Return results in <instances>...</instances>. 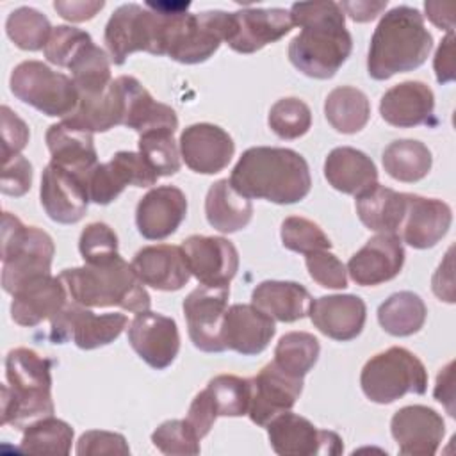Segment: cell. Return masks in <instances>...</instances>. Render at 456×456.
Masks as SVG:
<instances>
[{
    "label": "cell",
    "instance_id": "cell-1",
    "mask_svg": "<svg viewBox=\"0 0 456 456\" xmlns=\"http://www.w3.org/2000/svg\"><path fill=\"white\" fill-rule=\"evenodd\" d=\"M289 12L292 25L301 28L289 45V61L310 78H331L353 50L340 4L296 2Z\"/></svg>",
    "mask_w": 456,
    "mask_h": 456
},
{
    "label": "cell",
    "instance_id": "cell-2",
    "mask_svg": "<svg viewBox=\"0 0 456 456\" xmlns=\"http://www.w3.org/2000/svg\"><path fill=\"white\" fill-rule=\"evenodd\" d=\"M230 183L246 198L278 205L301 201L312 187L310 169L303 155L290 148H248L230 175Z\"/></svg>",
    "mask_w": 456,
    "mask_h": 456
},
{
    "label": "cell",
    "instance_id": "cell-3",
    "mask_svg": "<svg viewBox=\"0 0 456 456\" xmlns=\"http://www.w3.org/2000/svg\"><path fill=\"white\" fill-rule=\"evenodd\" d=\"M433 48V37L420 11L397 5L385 12L374 28L367 53V71L374 80L422 66Z\"/></svg>",
    "mask_w": 456,
    "mask_h": 456
},
{
    "label": "cell",
    "instance_id": "cell-4",
    "mask_svg": "<svg viewBox=\"0 0 456 456\" xmlns=\"http://www.w3.org/2000/svg\"><path fill=\"white\" fill-rule=\"evenodd\" d=\"M62 280L71 301L87 308L119 306L128 312L150 310L151 297L135 274L132 264L119 255L103 264H84L64 269Z\"/></svg>",
    "mask_w": 456,
    "mask_h": 456
},
{
    "label": "cell",
    "instance_id": "cell-5",
    "mask_svg": "<svg viewBox=\"0 0 456 456\" xmlns=\"http://www.w3.org/2000/svg\"><path fill=\"white\" fill-rule=\"evenodd\" d=\"M52 360L28 347L11 349L5 356L7 383L2 387V424L25 429L53 415Z\"/></svg>",
    "mask_w": 456,
    "mask_h": 456
},
{
    "label": "cell",
    "instance_id": "cell-6",
    "mask_svg": "<svg viewBox=\"0 0 456 456\" xmlns=\"http://www.w3.org/2000/svg\"><path fill=\"white\" fill-rule=\"evenodd\" d=\"M189 2H146L144 5H119L109 18L103 36L110 61L121 66L134 52L166 55L173 18L178 12L189 11Z\"/></svg>",
    "mask_w": 456,
    "mask_h": 456
},
{
    "label": "cell",
    "instance_id": "cell-7",
    "mask_svg": "<svg viewBox=\"0 0 456 456\" xmlns=\"http://www.w3.org/2000/svg\"><path fill=\"white\" fill-rule=\"evenodd\" d=\"M55 246L52 237L37 228L25 226L11 212L2 219V287L14 294L28 280L50 274Z\"/></svg>",
    "mask_w": 456,
    "mask_h": 456
},
{
    "label": "cell",
    "instance_id": "cell-8",
    "mask_svg": "<svg viewBox=\"0 0 456 456\" xmlns=\"http://www.w3.org/2000/svg\"><path fill=\"white\" fill-rule=\"evenodd\" d=\"M360 385L372 403L390 404L406 394H426L428 370L411 351L394 346L367 360Z\"/></svg>",
    "mask_w": 456,
    "mask_h": 456
},
{
    "label": "cell",
    "instance_id": "cell-9",
    "mask_svg": "<svg viewBox=\"0 0 456 456\" xmlns=\"http://www.w3.org/2000/svg\"><path fill=\"white\" fill-rule=\"evenodd\" d=\"M11 93L50 118H68L78 105L75 82L41 61L20 62L9 78Z\"/></svg>",
    "mask_w": 456,
    "mask_h": 456
},
{
    "label": "cell",
    "instance_id": "cell-10",
    "mask_svg": "<svg viewBox=\"0 0 456 456\" xmlns=\"http://www.w3.org/2000/svg\"><path fill=\"white\" fill-rule=\"evenodd\" d=\"M232 27L233 14L226 11L180 12L171 23L166 55L182 64L205 62L228 41Z\"/></svg>",
    "mask_w": 456,
    "mask_h": 456
},
{
    "label": "cell",
    "instance_id": "cell-11",
    "mask_svg": "<svg viewBox=\"0 0 456 456\" xmlns=\"http://www.w3.org/2000/svg\"><path fill=\"white\" fill-rule=\"evenodd\" d=\"M125 314L96 315L87 306L68 301L66 306L50 319V340L53 344L75 342L80 349H96L114 342L126 328Z\"/></svg>",
    "mask_w": 456,
    "mask_h": 456
},
{
    "label": "cell",
    "instance_id": "cell-12",
    "mask_svg": "<svg viewBox=\"0 0 456 456\" xmlns=\"http://www.w3.org/2000/svg\"><path fill=\"white\" fill-rule=\"evenodd\" d=\"M265 428L269 444L280 456H335L344 451V442L335 431L317 429L297 413L283 411Z\"/></svg>",
    "mask_w": 456,
    "mask_h": 456
},
{
    "label": "cell",
    "instance_id": "cell-13",
    "mask_svg": "<svg viewBox=\"0 0 456 456\" xmlns=\"http://www.w3.org/2000/svg\"><path fill=\"white\" fill-rule=\"evenodd\" d=\"M230 287L200 285L183 299V315L187 321L189 338L200 351L221 353L223 319L228 308Z\"/></svg>",
    "mask_w": 456,
    "mask_h": 456
},
{
    "label": "cell",
    "instance_id": "cell-14",
    "mask_svg": "<svg viewBox=\"0 0 456 456\" xmlns=\"http://www.w3.org/2000/svg\"><path fill=\"white\" fill-rule=\"evenodd\" d=\"M159 175L135 151H118L109 162L96 164L86 178L89 200L96 205L112 203L126 185L150 187Z\"/></svg>",
    "mask_w": 456,
    "mask_h": 456
},
{
    "label": "cell",
    "instance_id": "cell-15",
    "mask_svg": "<svg viewBox=\"0 0 456 456\" xmlns=\"http://www.w3.org/2000/svg\"><path fill=\"white\" fill-rule=\"evenodd\" d=\"M251 381L248 415L251 422L265 428L274 417L289 411L303 392V378L285 372L274 360L264 365Z\"/></svg>",
    "mask_w": 456,
    "mask_h": 456
},
{
    "label": "cell",
    "instance_id": "cell-16",
    "mask_svg": "<svg viewBox=\"0 0 456 456\" xmlns=\"http://www.w3.org/2000/svg\"><path fill=\"white\" fill-rule=\"evenodd\" d=\"M191 274L207 287H230L239 269L237 248L224 237L191 235L182 242Z\"/></svg>",
    "mask_w": 456,
    "mask_h": 456
},
{
    "label": "cell",
    "instance_id": "cell-17",
    "mask_svg": "<svg viewBox=\"0 0 456 456\" xmlns=\"http://www.w3.org/2000/svg\"><path fill=\"white\" fill-rule=\"evenodd\" d=\"M128 342L157 370L169 367L180 351V333L175 319L151 310L135 314L128 326Z\"/></svg>",
    "mask_w": 456,
    "mask_h": 456
},
{
    "label": "cell",
    "instance_id": "cell-18",
    "mask_svg": "<svg viewBox=\"0 0 456 456\" xmlns=\"http://www.w3.org/2000/svg\"><path fill=\"white\" fill-rule=\"evenodd\" d=\"M390 433L404 456H433L445 435L438 411L424 404L399 408L390 420Z\"/></svg>",
    "mask_w": 456,
    "mask_h": 456
},
{
    "label": "cell",
    "instance_id": "cell-19",
    "mask_svg": "<svg viewBox=\"0 0 456 456\" xmlns=\"http://www.w3.org/2000/svg\"><path fill=\"white\" fill-rule=\"evenodd\" d=\"M233 14V27L226 45L239 53H253L276 43L292 30L290 12L281 7H246Z\"/></svg>",
    "mask_w": 456,
    "mask_h": 456
},
{
    "label": "cell",
    "instance_id": "cell-20",
    "mask_svg": "<svg viewBox=\"0 0 456 456\" xmlns=\"http://www.w3.org/2000/svg\"><path fill=\"white\" fill-rule=\"evenodd\" d=\"M404 264L403 240L395 233L370 237L347 262V273L356 285L372 287L394 280Z\"/></svg>",
    "mask_w": 456,
    "mask_h": 456
},
{
    "label": "cell",
    "instance_id": "cell-21",
    "mask_svg": "<svg viewBox=\"0 0 456 456\" xmlns=\"http://www.w3.org/2000/svg\"><path fill=\"white\" fill-rule=\"evenodd\" d=\"M178 144L185 166L201 175L223 171L235 153L230 134L212 123L189 125L182 132Z\"/></svg>",
    "mask_w": 456,
    "mask_h": 456
},
{
    "label": "cell",
    "instance_id": "cell-22",
    "mask_svg": "<svg viewBox=\"0 0 456 456\" xmlns=\"http://www.w3.org/2000/svg\"><path fill=\"white\" fill-rule=\"evenodd\" d=\"M39 198L48 217L61 224L78 223L91 201L86 180L52 162L43 171Z\"/></svg>",
    "mask_w": 456,
    "mask_h": 456
},
{
    "label": "cell",
    "instance_id": "cell-23",
    "mask_svg": "<svg viewBox=\"0 0 456 456\" xmlns=\"http://www.w3.org/2000/svg\"><path fill=\"white\" fill-rule=\"evenodd\" d=\"M185 216V194L175 185H159L139 200L135 208V224L144 239L162 240L178 230Z\"/></svg>",
    "mask_w": 456,
    "mask_h": 456
},
{
    "label": "cell",
    "instance_id": "cell-24",
    "mask_svg": "<svg viewBox=\"0 0 456 456\" xmlns=\"http://www.w3.org/2000/svg\"><path fill=\"white\" fill-rule=\"evenodd\" d=\"M68 297V290L59 276H36L14 290L11 317L20 326H37L59 314L66 306Z\"/></svg>",
    "mask_w": 456,
    "mask_h": 456
},
{
    "label": "cell",
    "instance_id": "cell-25",
    "mask_svg": "<svg viewBox=\"0 0 456 456\" xmlns=\"http://www.w3.org/2000/svg\"><path fill=\"white\" fill-rule=\"evenodd\" d=\"M312 324L326 337L347 342L356 338L367 319L365 301L354 294H333L312 299L308 310Z\"/></svg>",
    "mask_w": 456,
    "mask_h": 456
},
{
    "label": "cell",
    "instance_id": "cell-26",
    "mask_svg": "<svg viewBox=\"0 0 456 456\" xmlns=\"http://www.w3.org/2000/svg\"><path fill=\"white\" fill-rule=\"evenodd\" d=\"M276 333L273 317L251 305H232L223 319V344L239 354L262 353Z\"/></svg>",
    "mask_w": 456,
    "mask_h": 456
},
{
    "label": "cell",
    "instance_id": "cell-27",
    "mask_svg": "<svg viewBox=\"0 0 456 456\" xmlns=\"http://www.w3.org/2000/svg\"><path fill=\"white\" fill-rule=\"evenodd\" d=\"M451 207L436 198L408 194L406 214L401 224L403 240L415 249L433 248L449 232Z\"/></svg>",
    "mask_w": 456,
    "mask_h": 456
},
{
    "label": "cell",
    "instance_id": "cell-28",
    "mask_svg": "<svg viewBox=\"0 0 456 456\" xmlns=\"http://www.w3.org/2000/svg\"><path fill=\"white\" fill-rule=\"evenodd\" d=\"M139 280L155 290H180L191 278L185 255L180 246H144L132 258Z\"/></svg>",
    "mask_w": 456,
    "mask_h": 456
},
{
    "label": "cell",
    "instance_id": "cell-29",
    "mask_svg": "<svg viewBox=\"0 0 456 456\" xmlns=\"http://www.w3.org/2000/svg\"><path fill=\"white\" fill-rule=\"evenodd\" d=\"M125 103L123 77H118L98 94H80L77 109L61 123L89 134L107 132L116 125H123Z\"/></svg>",
    "mask_w": 456,
    "mask_h": 456
},
{
    "label": "cell",
    "instance_id": "cell-30",
    "mask_svg": "<svg viewBox=\"0 0 456 456\" xmlns=\"http://www.w3.org/2000/svg\"><path fill=\"white\" fill-rule=\"evenodd\" d=\"M435 94L419 80H406L390 87L379 102L381 118L397 128L428 125L433 119Z\"/></svg>",
    "mask_w": 456,
    "mask_h": 456
},
{
    "label": "cell",
    "instance_id": "cell-31",
    "mask_svg": "<svg viewBox=\"0 0 456 456\" xmlns=\"http://www.w3.org/2000/svg\"><path fill=\"white\" fill-rule=\"evenodd\" d=\"M45 139L52 155L50 162L84 180L98 164L93 134L89 132L71 128L64 123H55L48 126Z\"/></svg>",
    "mask_w": 456,
    "mask_h": 456
},
{
    "label": "cell",
    "instance_id": "cell-32",
    "mask_svg": "<svg viewBox=\"0 0 456 456\" xmlns=\"http://www.w3.org/2000/svg\"><path fill=\"white\" fill-rule=\"evenodd\" d=\"M125 84V119L123 125L135 130L139 135L151 130H167L173 132L178 128L176 112L157 100L148 93L142 84L130 77L121 75Z\"/></svg>",
    "mask_w": 456,
    "mask_h": 456
},
{
    "label": "cell",
    "instance_id": "cell-33",
    "mask_svg": "<svg viewBox=\"0 0 456 456\" xmlns=\"http://www.w3.org/2000/svg\"><path fill=\"white\" fill-rule=\"evenodd\" d=\"M324 176L333 189L353 196L378 183L376 164L363 151L351 146H338L328 153Z\"/></svg>",
    "mask_w": 456,
    "mask_h": 456
},
{
    "label": "cell",
    "instance_id": "cell-34",
    "mask_svg": "<svg viewBox=\"0 0 456 456\" xmlns=\"http://www.w3.org/2000/svg\"><path fill=\"white\" fill-rule=\"evenodd\" d=\"M408 205V194L374 183L356 196V214L372 232L395 233L401 230Z\"/></svg>",
    "mask_w": 456,
    "mask_h": 456
},
{
    "label": "cell",
    "instance_id": "cell-35",
    "mask_svg": "<svg viewBox=\"0 0 456 456\" xmlns=\"http://www.w3.org/2000/svg\"><path fill=\"white\" fill-rule=\"evenodd\" d=\"M251 301L269 317L280 322H294L308 315L312 296L296 281L265 280L253 289Z\"/></svg>",
    "mask_w": 456,
    "mask_h": 456
},
{
    "label": "cell",
    "instance_id": "cell-36",
    "mask_svg": "<svg viewBox=\"0 0 456 456\" xmlns=\"http://www.w3.org/2000/svg\"><path fill=\"white\" fill-rule=\"evenodd\" d=\"M205 216L212 228L221 233H233L246 228L253 216V203L233 189L228 178L210 185L205 198Z\"/></svg>",
    "mask_w": 456,
    "mask_h": 456
},
{
    "label": "cell",
    "instance_id": "cell-37",
    "mask_svg": "<svg viewBox=\"0 0 456 456\" xmlns=\"http://www.w3.org/2000/svg\"><path fill=\"white\" fill-rule=\"evenodd\" d=\"M324 114L337 132L356 134L370 118V102L363 91L353 86H340L328 93Z\"/></svg>",
    "mask_w": 456,
    "mask_h": 456
},
{
    "label": "cell",
    "instance_id": "cell-38",
    "mask_svg": "<svg viewBox=\"0 0 456 456\" xmlns=\"http://www.w3.org/2000/svg\"><path fill=\"white\" fill-rule=\"evenodd\" d=\"M428 308L422 297L410 290H401L385 299L378 308V322L394 337H410L426 322Z\"/></svg>",
    "mask_w": 456,
    "mask_h": 456
},
{
    "label": "cell",
    "instance_id": "cell-39",
    "mask_svg": "<svg viewBox=\"0 0 456 456\" xmlns=\"http://www.w3.org/2000/svg\"><path fill=\"white\" fill-rule=\"evenodd\" d=\"M383 167L394 180L413 183L422 180L433 164L429 148L413 139H397L390 142L383 151Z\"/></svg>",
    "mask_w": 456,
    "mask_h": 456
},
{
    "label": "cell",
    "instance_id": "cell-40",
    "mask_svg": "<svg viewBox=\"0 0 456 456\" xmlns=\"http://www.w3.org/2000/svg\"><path fill=\"white\" fill-rule=\"evenodd\" d=\"M68 69L71 71V80L80 94H98L112 82L109 55L93 41L78 50Z\"/></svg>",
    "mask_w": 456,
    "mask_h": 456
},
{
    "label": "cell",
    "instance_id": "cell-41",
    "mask_svg": "<svg viewBox=\"0 0 456 456\" xmlns=\"http://www.w3.org/2000/svg\"><path fill=\"white\" fill-rule=\"evenodd\" d=\"M73 428L53 415L39 419L23 429L20 449L30 454H69Z\"/></svg>",
    "mask_w": 456,
    "mask_h": 456
},
{
    "label": "cell",
    "instance_id": "cell-42",
    "mask_svg": "<svg viewBox=\"0 0 456 456\" xmlns=\"http://www.w3.org/2000/svg\"><path fill=\"white\" fill-rule=\"evenodd\" d=\"M319 340L306 331L285 333L274 347V362L289 374L303 378L317 363Z\"/></svg>",
    "mask_w": 456,
    "mask_h": 456
},
{
    "label": "cell",
    "instance_id": "cell-43",
    "mask_svg": "<svg viewBox=\"0 0 456 456\" xmlns=\"http://www.w3.org/2000/svg\"><path fill=\"white\" fill-rule=\"evenodd\" d=\"M205 392L217 417H242L251 399V381L233 374H219L208 381Z\"/></svg>",
    "mask_w": 456,
    "mask_h": 456
},
{
    "label": "cell",
    "instance_id": "cell-44",
    "mask_svg": "<svg viewBox=\"0 0 456 456\" xmlns=\"http://www.w3.org/2000/svg\"><path fill=\"white\" fill-rule=\"evenodd\" d=\"M52 25L45 14L34 7L14 9L5 21V32L9 39L21 50L36 52L46 46L52 34Z\"/></svg>",
    "mask_w": 456,
    "mask_h": 456
},
{
    "label": "cell",
    "instance_id": "cell-45",
    "mask_svg": "<svg viewBox=\"0 0 456 456\" xmlns=\"http://www.w3.org/2000/svg\"><path fill=\"white\" fill-rule=\"evenodd\" d=\"M139 153L148 166L160 176H171L180 171V148L173 132L151 130L139 135Z\"/></svg>",
    "mask_w": 456,
    "mask_h": 456
},
{
    "label": "cell",
    "instance_id": "cell-46",
    "mask_svg": "<svg viewBox=\"0 0 456 456\" xmlns=\"http://www.w3.org/2000/svg\"><path fill=\"white\" fill-rule=\"evenodd\" d=\"M267 123L280 139H297L310 130L312 110L299 98H281L271 107Z\"/></svg>",
    "mask_w": 456,
    "mask_h": 456
},
{
    "label": "cell",
    "instance_id": "cell-47",
    "mask_svg": "<svg viewBox=\"0 0 456 456\" xmlns=\"http://www.w3.org/2000/svg\"><path fill=\"white\" fill-rule=\"evenodd\" d=\"M281 244L296 253H314V251H322L331 248V240L328 235L322 232V228L299 216H290L281 223Z\"/></svg>",
    "mask_w": 456,
    "mask_h": 456
},
{
    "label": "cell",
    "instance_id": "cell-48",
    "mask_svg": "<svg viewBox=\"0 0 456 456\" xmlns=\"http://www.w3.org/2000/svg\"><path fill=\"white\" fill-rule=\"evenodd\" d=\"M78 251L86 264H103L118 256V235L105 223H89L78 239Z\"/></svg>",
    "mask_w": 456,
    "mask_h": 456
},
{
    "label": "cell",
    "instance_id": "cell-49",
    "mask_svg": "<svg viewBox=\"0 0 456 456\" xmlns=\"http://www.w3.org/2000/svg\"><path fill=\"white\" fill-rule=\"evenodd\" d=\"M153 445L164 454H200V438L192 433L185 419L162 422L151 433Z\"/></svg>",
    "mask_w": 456,
    "mask_h": 456
},
{
    "label": "cell",
    "instance_id": "cell-50",
    "mask_svg": "<svg viewBox=\"0 0 456 456\" xmlns=\"http://www.w3.org/2000/svg\"><path fill=\"white\" fill-rule=\"evenodd\" d=\"M89 41L93 39L86 30L69 25H57L53 27L43 52L48 62L61 68H68L73 57L78 53V50Z\"/></svg>",
    "mask_w": 456,
    "mask_h": 456
},
{
    "label": "cell",
    "instance_id": "cell-51",
    "mask_svg": "<svg viewBox=\"0 0 456 456\" xmlns=\"http://www.w3.org/2000/svg\"><path fill=\"white\" fill-rule=\"evenodd\" d=\"M306 269L314 281L326 289H346L347 287V271L344 264L328 249L308 253L305 258Z\"/></svg>",
    "mask_w": 456,
    "mask_h": 456
},
{
    "label": "cell",
    "instance_id": "cell-52",
    "mask_svg": "<svg viewBox=\"0 0 456 456\" xmlns=\"http://www.w3.org/2000/svg\"><path fill=\"white\" fill-rule=\"evenodd\" d=\"M130 447L123 435L102 429H91L80 435L77 442L78 456H100V454H128Z\"/></svg>",
    "mask_w": 456,
    "mask_h": 456
},
{
    "label": "cell",
    "instance_id": "cell-53",
    "mask_svg": "<svg viewBox=\"0 0 456 456\" xmlns=\"http://www.w3.org/2000/svg\"><path fill=\"white\" fill-rule=\"evenodd\" d=\"M2 162L9 160L14 155H20V151L28 142V126L27 123L12 112L7 105H2Z\"/></svg>",
    "mask_w": 456,
    "mask_h": 456
},
{
    "label": "cell",
    "instance_id": "cell-54",
    "mask_svg": "<svg viewBox=\"0 0 456 456\" xmlns=\"http://www.w3.org/2000/svg\"><path fill=\"white\" fill-rule=\"evenodd\" d=\"M32 185V164L21 157L14 155L9 160H4L0 189L7 196H23Z\"/></svg>",
    "mask_w": 456,
    "mask_h": 456
},
{
    "label": "cell",
    "instance_id": "cell-55",
    "mask_svg": "<svg viewBox=\"0 0 456 456\" xmlns=\"http://www.w3.org/2000/svg\"><path fill=\"white\" fill-rule=\"evenodd\" d=\"M216 419H217V415H216V411H214V408L210 404V399H208V395H207V392L203 388L201 392H198L194 395V399H192V403L189 406L185 422L189 424L192 433L201 440V438H205L210 433Z\"/></svg>",
    "mask_w": 456,
    "mask_h": 456
},
{
    "label": "cell",
    "instance_id": "cell-56",
    "mask_svg": "<svg viewBox=\"0 0 456 456\" xmlns=\"http://www.w3.org/2000/svg\"><path fill=\"white\" fill-rule=\"evenodd\" d=\"M105 2L102 0H71V2H53V9L68 21H86L94 18Z\"/></svg>",
    "mask_w": 456,
    "mask_h": 456
},
{
    "label": "cell",
    "instance_id": "cell-57",
    "mask_svg": "<svg viewBox=\"0 0 456 456\" xmlns=\"http://www.w3.org/2000/svg\"><path fill=\"white\" fill-rule=\"evenodd\" d=\"M431 287L440 301L454 303V276H452V248L445 253L444 262L433 274Z\"/></svg>",
    "mask_w": 456,
    "mask_h": 456
},
{
    "label": "cell",
    "instance_id": "cell-58",
    "mask_svg": "<svg viewBox=\"0 0 456 456\" xmlns=\"http://www.w3.org/2000/svg\"><path fill=\"white\" fill-rule=\"evenodd\" d=\"M452 43H454V32H447V36L442 39L436 53H435V73L436 80L440 84H447L454 80V61H452Z\"/></svg>",
    "mask_w": 456,
    "mask_h": 456
},
{
    "label": "cell",
    "instance_id": "cell-59",
    "mask_svg": "<svg viewBox=\"0 0 456 456\" xmlns=\"http://www.w3.org/2000/svg\"><path fill=\"white\" fill-rule=\"evenodd\" d=\"M454 362H449L444 369H440L436 376V385H435V399L442 404H445L447 411L451 417H454Z\"/></svg>",
    "mask_w": 456,
    "mask_h": 456
},
{
    "label": "cell",
    "instance_id": "cell-60",
    "mask_svg": "<svg viewBox=\"0 0 456 456\" xmlns=\"http://www.w3.org/2000/svg\"><path fill=\"white\" fill-rule=\"evenodd\" d=\"M387 7V0L383 2H369V0H363V2H342L340 4V9L349 14V18L353 21H358V23H365V21H370L374 18H378V14H381Z\"/></svg>",
    "mask_w": 456,
    "mask_h": 456
},
{
    "label": "cell",
    "instance_id": "cell-61",
    "mask_svg": "<svg viewBox=\"0 0 456 456\" xmlns=\"http://www.w3.org/2000/svg\"><path fill=\"white\" fill-rule=\"evenodd\" d=\"M424 9L428 12V18L433 25H436L440 30L454 32V20H452V4H442V2H426Z\"/></svg>",
    "mask_w": 456,
    "mask_h": 456
}]
</instances>
